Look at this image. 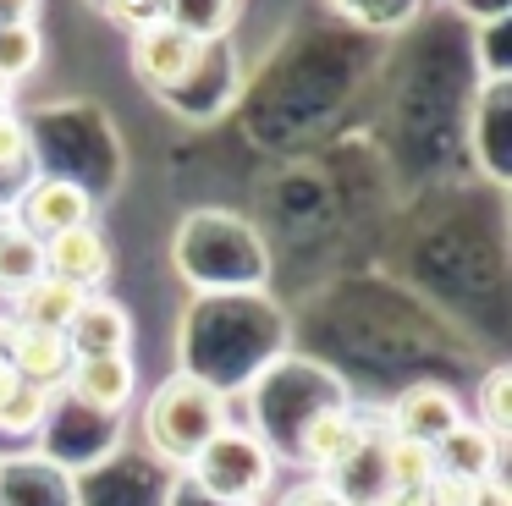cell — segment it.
<instances>
[{
  "label": "cell",
  "instance_id": "cell-1",
  "mask_svg": "<svg viewBox=\"0 0 512 506\" xmlns=\"http://www.w3.org/2000/svg\"><path fill=\"white\" fill-rule=\"evenodd\" d=\"M226 424H232L226 391H215L210 380H199V374H188V369L160 380L144 402V440L166 468H188Z\"/></svg>",
  "mask_w": 512,
  "mask_h": 506
},
{
  "label": "cell",
  "instance_id": "cell-2",
  "mask_svg": "<svg viewBox=\"0 0 512 506\" xmlns=\"http://www.w3.org/2000/svg\"><path fill=\"white\" fill-rule=\"evenodd\" d=\"M182 479H188L193 490L226 501V506H259L265 490L276 484V451H270L254 429L226 424L221 435L182 468Z\"/></svg>",
  "mask_w": 512,
  "mask_h": 506
},
{
  "label": "cell",
  "instance_id": "cell-3",
  "mask_svg": "<svg viewBox=\"0 0 512 506\" xmlns=\"http://www.w3.org/2000/svg\"><path fill=\"white\" fill-rule=\"evenodd\" d=\"M12 220L23 231H34L39 242L61 237L72 226H89L94 220V193L78 182V176H34V182L17 193Z\"/></svg>",
  "mask_w": 512,
  "mask_h": 506
},
{
  "label": "cell",
  "instance_id": "cell-4",
  "mask_svg": "<svg viewBox=\"0 0 512 506\" xmlns=\"http://www.w3.org/2000/svg\"><path fill=\"white\" fill-rule=\"evenodd\" d=\"M463 402H457L452 385L441 380H419L386 407V435H402V440H419V446H441L457 424H463Z\"/></svg>",
  "mask_w": 512,
  "mask_h": 506
},
{
  "label": "cell",
  "instance_id": "cell-5",
  "mask_svg": "<svg viewBox=\"0 0 512 506\" xmlns=\"http://www.w3.org/2000/svg\"><path fill=\"white\" fill-rule=\"evenodd\" d=\"M61 391L78 407L105 418H122L127 402L138 396V358L133 352H105V358H72V374Z\"/></svg>",
  "mask_w": 512,
  "mask_h": 506
},
{
  "label": "cell",
  "instance_id": "cell-6",
  "mask_svg": "<svg viewBox=\"0 0 512 506\" xmlns=\"http://www.w3.org/2000/svg\"><path fill=\"white\" fill-rule=\"evenodd\" d=\"M199 61H204V44L188 39L182 28H171L166 17H149L133 33V66L149 88H182Z\"/></svg>",
  "mask_w": 512,
  "mask_h": 506
},
{
  "label": "cell",
  "instance_id": "cell-7",
  "mask_svg": "<svg viewBox=\"0 0 512 506\" xmlns=\"http://www.w3.org/2000/svg\"><path fill=\"white\" fill-rule=\"evenodd\" d=\"M111 264H116L111 259V242H105V231L94 226V220L45 242V275L78 286V292H100V286L111 281Z\"/></svg>",
  "mask_w": 512,
  "mask_h": 506
},
{
  "label": "cell",
  "instance_id": "cell-8",
  "mask_svg": "<svg viewBox=\"0 0 512 506\" xmlns=\"http://www.w3.org/2000/svg\"><path fill=\"white\" fill-rule=\"evenodd\" d=\"M0 506H83L78 473L56 468L50 457L0 462Z\"/></svg>",
  "mask_w": 512,
  "mask_h": 506
},
{
  "label": "cell",
  "instance_id": "cell-9",
  "mask_svg": "<svg viewBox=\"0 0 512 506\" xmlns=\"http://www.w3.org/2000/svg\"><path fill=\"white\" fill-rule=\"evenodd\" d=\"M67 347H72V358L133 352V314H127V303H116V297H105V292H89L78 303V314H72V325H67Z\"/></svg>",
  "mask_w": 512,
  "mask_h": 506
},
{
  "label": "cell",
  "instance_id": "cell-10",
  "mask_svg": "<svg viewBox=\"0 0 512 506\" xmlns=\"http://www.w3.org/2000/svg\"><path fill=\"white\" fill-rule=\"evenodd\" d=\"M6 363H12L17 380L45 385V391H61L72 374V347L61 330H34L12 319V336H6Z\"/></svg>",
  "mask_w": 512,
  "mask_h": 506
},
{
  "label": "cell",
  "instance_id": "cell-11",
  "mask_svg": "<svg viewBox=\"0 0 512 506\" xmlns=\"http://www.w3.org/2000/svg\"><path fill=\"white\" fill-rule=\"evenodd\" d=\"M501 440H490L474 418L452 429V435L435 446V473H457V479H501Z\"/></svg>",
  "mask_w": 512,
  "mask_h": 506
},
{
  "label": "cell",
  "instance_id": "cell-12",
  "mask_svg": "<svg viewBox=\"0 0 512 506\" xmlns=\"http://www.w3.org/2000/svg\"><path fill=\"white\" fill-rule=\"evenodd\" d=\"M89 292H78V286L56 281V275H39L34 286H28L23 297H12V319L17 325H34V330H61L67 336L72 314H78V303Z\"/></svg>",
  "mask_w": 512,
  "mask_h": 506
},
{
  "label": "cell",
  "instance_id": "cell-13",
  "mask_svg": "<svg viewBox=\"0 0 512 506\" xmlns=\"http://www.w3.org/2000/svg\"><path fill=\"white\" fill-rule=\"evenodd\" d=\"M45 275V242L23 231L17 220H0V297L12 303Z\"/></svg>",
  "mask_w": 512,
  "mask_h": 506
},
{
  "label": "cell",
  "instance_id": "cell-14",
  "mask_svg": "<svg viewBox=\"0 0 512 506\" xmlns=\"http://www.w3.org/2000/svg\"><path fill=\"white\" fill-rule=\"evenodd\" d=\"M380 479L397 484V490H424V484L435 479V446L386 435L380 440Z\"/></svg>",
  "mask_w": 512,
  "mask_h": 506
},
{
  "label": "cell",
  "instance_id": "cell-15",
  "mask_svg": "<svg viewBox=\"0 0 512 506\" xmlns=\"http://www.w3.org/2000/svg\"><path fill=\"white\" fill-rule=\"evenodd\" d=\"M237 17V0H166V22L182 28L188 39H221Z\"/></svg>",
  "mask_w": 512,
  "mask_h": 506
},
{
  "label": "cell",
  "instance_id": "cell-16",
  "mask_svg": "<svg viewBox=\"0 0 512 506\" xmlns=\"http://www.w3.org/2000/svg\"><path fill=\"white\" fill-rule=\"evenodd\" d=\"M50 402H56V391L17 380L12 391L0 396V435H34V429H45Z\"/></svg>",
  "mask_w": 512,
  "mask_h": 506
},
{
  "label": "cell",
  "instance_id": "cell-17",
  "mask_svg": "<svg viewBox=\"0 0 512 506\" xmlns=\"http://www.w3.org/2000/svg\"><path fill=\"white\" fill-rule=\"evenodd\" d=\"M474 424L485 429L490 440L507 446V435H512V369L507 363H496V369L485 374V385H479V418Z\"/></svg>",
  "mask_w": 512,
  "mask_h": 506
},
{
  "label": "cell",
  "instance_id": "cell-18",
  "mask_svg": "<svg viewBox=\"0 0 512 506\" xmlns=\"http://www.w3.org/2000/svg\"><path fill=\"white\" fill-rule=\"evenodd\" d=\"M45 55V39H39L34 22H17V28H0V83H17L28 77Z\"/></svg>",
  "mask_w": 512,
  "mask_h": 506
},
{
  "label": "cell",
  "instance_id": "cell-19",
  "mask_svg": "<svg viewBox=\"0 0 512 506\" xmlns=\"http://www.w3.org/2000/svg\"><path fill=\"white\" fill-rule=\"evenodd\" d=\"M28 154H34L28 127H23L17 116H6V110H0V171H17V165H28Z\"/></svg>",
  "mask_w": 512,
  "mask_h": 506
},
{
  "label": "cell",
  "instance_id": "cell-20",
  "mask_svg": "<svg viewBox=\"0 0 512 506\" xmlns=\"http://www.w3.org/2000/svg\"><path fill=\"white\" fill-rule=\"evenodd\" d=\"M276 506H353V501H347L331 479H303V484H292Z\"/></svg>",
  "mask_w": 512,
  "mask_h": 506
},
{
  "label": "cell",
  "instance_id": "cell-21",
  "mask_svg": "<svg viewBox=\"0 0 512 506\" xmlns=\"http://www.w3.org/2000/svg\"><path fill=\"white\" fill-rule=\"evenodd\" d=\"M39 0H0V28H17V22H34Z\"/></svg>",
  "mask_w": 512,
  "mask_h": 506
},
{
  "label": "cell",
  "instance_id": "cell-22",
  "mask_svg": "<svg viewBox=\"0 0 512 506\" xmlns=\"http://www.w3.org/2000/svg\"><path fill=\"white\" fill-rule=\"evenodd\" d=\"M166 506H226V501H215V495L193 490V484L182 479V484H171V501H166Z\"/></svg>",
  "mask_w": 512,
  "mask_h": 506
},
{
  "label": "cell",
  "instance_id": "cell-23",
  "mask_svg": "<svg viewBox=\"0 0 512 506\" xmlns=\"http://www.w3.org/2000/svg\"><path fill=\"white\" fill-rule=\"evenodd\" d=\"M369 506H430V501H424V490H397V484H386Z\"/></svg>",
  "mask_w": 512,
  "mask_h": 506
},
{
  "label": "cell",
  "instance_id": "cell-24",
  "mask_svg": "<svg viewBox=\"0 0 512 506\" xmlns=\"http://www.w3.org/2000/svg\"><path fill=\"white\" fill-rule=\"evenodd\" d=\"M474 506H512L507 479H485V484H479V495H474Z\"/></svg>",
  "mask_w": 512,
  "mask_h": 506
},
{
  "label": "cell",
  "instance_id": "cell-25",
  "mask_svg": "<svg viewBox=\"0 0 512 506\" xmlns=\"http://www.w3.org/2000/svg\"><path fill=\"white\" fill-rule=\"evenodd\" d=\"M12 385H17V374H12V363H6V352H0V396L12 391Z\"/></svg>",
  "mask_w": 512,
  "mask_h": 506
}]
</instances>
